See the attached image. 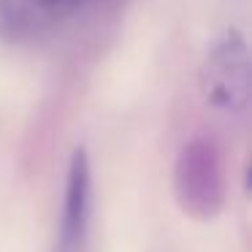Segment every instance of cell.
<instances>
[{"instance_id":"obj_2","label":"cell","mask_w":252,"mask_h":252,"mask_svg":"<svg viewBox=\"0 0 252 252\" xmlns=\"http://www.w3.org/2000/svg\"><path fill=\"white\" fill-rule=\"evenodd\" d=\"M176 195L185 212L212 217L222 206V171L212 141H192L176 163Z\"/></svg>"},{"instance_id":"obj_3","label":"cell","mask_w":252,"mask_h":252,"mask_svg":"<svg viewBox=\"0 0 252 252\" xmlns=\"http://www.w3.org/2000/svg\"><path fill=\"white\" fill-rule=\"evenodd\" d=\"M90 217H93V163L87 149L79 147L73 149L68 163L55 252H82L90 230Z\"/></svg>"},{"instance_id":"obj_4","label":"cell","mask_w":252,"mask_h":252,"mask_svg":"<svg viewBox=\"0 0 252 252\" xmlns=\"http://www.w3.org/2000/svg\"><path fill=\"white\" fill-rule=\"evenodd\" d=\"M38 6L49 8V11H68V8L79 6V0H38Z\"/></svg>"},{"instance_id":"obj_1","label":"cell","mask_w":252,"mask_h":252,"mask_svg":"<svg viewBox=\"0 0 252 252\" xmlns=\"http://www.w3.org/2000/svg\"><path fill=\"white\" fill-rule=\"evenodd\" d=\"M198 84L214 109L241 114L250 106V52L239 33H228L214 44L198 73Z\"/></svg>"}]
</instances>
